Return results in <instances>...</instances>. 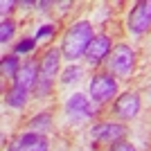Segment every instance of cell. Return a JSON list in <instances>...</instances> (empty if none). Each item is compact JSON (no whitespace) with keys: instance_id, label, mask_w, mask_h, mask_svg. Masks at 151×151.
Returning a JSON list of instances; mask_svg holds the SVG:
<instances>
[{"instance_id":"obj_1","label":"cell","mask_w":151,"mask_h":151,"mask_svg":"<svg viewBox=\"0 0 151 151\" xmlns=\"http://www.w3.org/2000/svg\"><path fill=\"white\" fill-rule=\"evenodd\" d=\"M93 38H95L93 25H90L88 20H77V23H72L65 29L59 50H61V54L68 61H77V59H81L86 54L88 45L93 43Z\"/></svg>"},{"instance_id":"obj_2","label":"cell","mask_w":151,"mask_h":151,"mask_svg":"<svg viewBox=\"0 0 151 151\" xmlns=\"http://www.w3.org/2000/svg\"><path fill=\"white\" fill-rule=\"evenodd\" d=\"M59 72H61V50H47L38 61V79L34 86L36 99H43L45 95H50Z\"/></svg>"},{"instance_id":"obj_3","label":"cell","mask_w":151,"mask_h":151,"mask_svg":"<svg viewBox=\"0 0 151 151\" xmlns=\"http://www.w3.org/2000/svg\"><path fill=\"white\" fill-rule=\"evenodd\" d=\"M88 95H90V99H93L97 106L106 104L108 99H113L115 95H117V79H115L113 75H108V72L95 75L93 79H90Z\"/></svg>"},{"instance_id":"obj_4","label":"cell","mask_w":151,"mask_h":151,"mask_svg":"<svg viewBox=\"0 0 151 151\" xmlns=\"http://www.w3.org/2000/svg\"><path fill=\"white\" fill-rule=\"evenodd\" d=\"M108 70L113 72V77H126L131 75L133 68H135V52H133L131 45L126 43H120L115 45L113 52H111V57H108Z\"/></svg>"},{"instance_id":"obj_5","label":"cell","mask_w":151,"mask_h":151,"mask_svg":"<svg viewBox=\"0 0 151 151\" xmlns=\"http://www.w3.org/2000/svg\"><path fill=\"white\" fill-rule=\"evenodd\" d=\"M126 27L133 36H142L151 29V2L149 0H140L131 7L129 18H126Z\"/></svg>"},{"instance_id":"obj_6","label":"cell","mask_w":151,"mask_h":151,"mask_svg":"<svg viewBox=\"0 0 151 151\" xmlns=\"http://www.w3.org/2000/svg\"><path fill=\"white\" fill-rule=\"evenodd\" d=\"M97 108L99 106H97L93 99H88L83 93L70 95L68 101H65V113H68V117L72 122H86V120H90V117H95Z\"/></svg>"},{"instance_id":"obj_7","label":"cell","mask_w":151,"mask_h":151,"mask_svg":"<svg viewBox=\"0 0 151 151\" xmlns=\"http://www.w3.org/2000/svg\"><path fill=\"white\" fill-rule=\"evenodd\" d=\"M7 151H50V140L45 133L25 131L16 135V140L7 147Z\"/></svg>"},{"instance_id":"obj_8","label":"cell","mask_w":151,"mask_h":151,"mask_svg":"<svg viewBox=\"0 0 151 151\" xmlns=\"http://www.w3.org/2000/svg\"><path fill=\"white\" fill-rule=\"evenodd\" d=\"M111 52H113V43H111V38H108L106 34H97V36L93 38V43L88 45V50H86L83 59H86V63H88L90 68H97L99 63L108 61Z\"/></svg>"},{"instance_id":"obj_9","label":"cell","mask_w":151,"mask_h":151,"mask_svg":"<svg viewBox=\"0 0 151 151\" xmlns=\"http://www.w3.org/2000/svg\"><path fill=\"white\" fill-rule=\"evenodd\" d=\"M140 95L138 93H122L117 99L113 101V113L120 117V120H135V115L140 113Z\"/></svg>"},{"instance_id":"obj_10","label":"cell","mask_w":151,"mask_h":151,"mask_svg":"<svg viewBox=\"0 0 151 151\" xmlns=\"http://www.w3.org/2000/svg\"><path fill=\"white\" fill-rule=\"evenodd\" d=\"M126 133L124 124H117V122H99L90 129V138L97 140V142H117L122 140V135Z\"/></svg>"},{"instance_id":"obj_11","label":"cell","mask_w":151,"mask_h":151,"mask_svg":"<svg viewBox=\"0 0 151 151\" xmlns=\"http://www.w3.org/2000/svg\"><path fill=\"white\" fill-rule=\"evenodd\" d=\"M36 79H38V61L29 59V61H25L23 65H20V70L16 72V77L12 79V86L23 88V90H34Z\"/></svg>"},{"instance_id":"obj_12","label":"cell","mask_w":151,"mask_h":151,"mask_svg":"<svg viewBox=\"0 0 151 151\" xmlns=\"http://www.w3.org/2000/svg\"><path fill=\"white\" fill-rule=\"evenodd\" d=\"M27 97H29V90H23V88L12 86V88L5 93V104L12 106V108H23L27 104Z\"/></svg>"},{"instance_id":"obj_13","label":"cell","mask_w":151,"mask_h":151,"mask_svg":"<svg viewBox=\"0 0 151 151\" xmlns=\"http://www.w3.org/2000/svg\"><path fill=\"white\" fill-rule=\"evenodd\" d=\"M81 77H83V68H81V65L70 63V65H65V68H63V72H61V83L70 86V83L81 81Z\"/></svg>"},{"instance_id":"obj_14","label":"cell","mask_w":151,"mask_h":151,"mask_svg":"<svg viewBox=\"0 0 151 151\" xmlns=\"http://www.w3.org/2000/svg\"><path fill=\"white\" fill-rule=\"evenodd\" d=\"M20 65L23 63L18 61V57L16 54H7V57H2V63H0V68H2V75L5 77H16V72L20 70Z\"/></svg>"},{"instance_id":"obj_15","label":"cell","mask_w":151,"mask_h":151,"mask_svg":"<svg viewBox=\"0 0 151 151\" xmlns=\"http://www.w3.org/2000/svg\"><path fill=\"white\" fill-rule=\"evenodd\" d=\"M50 126H52V115H50V113H38L36 117H32V122H29V131L45 133Z\"/></svg>"},{"instance_id":"obj_16","label":"cell","mask_w":151,"mask_h":151,"mask_svg":"<svg viewBox=\"0 0 151 151\" xmlns=\"http://www.w3.org/2000/svg\"><path fill=\"white\" fill-rule=\"evenodd\" d=\"M14 32H16V23L9 20V18H2V23H0V43L2 45L9 43L12 36H14Z\"/></svg>"},{"instance_id":"obj_17","label":"cell","mask_w":151,"mask_h":151,"mask_svg":"<svg viewBox=\"0 0 151 151\" xmlns=\"http://www.w3.org/2000/svg\"><path fill=\"white\" fill-rule=\"evenodd\" d=\"M54 32H57V25L54 23H45V25H38V32H36V43L38 41H50L54 36Z\"/></svg>"},{"instance_id":"obj_18","label":"cell","mask_w":151,"mask_h":151,"mask_svg":"<svg viewBox=\"0 0 151 151\" xmlns=\"http://www.w3.org/2000/svg\"><path fill=\"white\" fill-rule=\"evenodd\" d=\"M36 50V38H20L16 45V54H29Z\"/></svg>"},{"instance_id":"obj_19","label":"cell","mask_w":151,"mask_h":151,"mask_svg":"<svg viewBox=\"0 0 151 151\" xmlns=\"http://www.w3.org/2000/svg\"><path fill=\"white\" fill-rule=\"evenodd\" d=\"M111 151H138V149H135L131 142H126V140H117V142H113Z\"/></svg>"},{"instance_id":"obj_20","label":"cell","mask_w":151,"mask_h":151,"mask_svg":"<svg viewBox=\"0 0 151 151\" xmlns=\"http://www.w3.org/2000/svg\"><path fill=\"white\" fill-rule=\"evenodd\" d=\"M0 7H2V9H0V12H2V16L7 18V14H9L14 7H16V2H7V0H2V2H0Z\"/></svg>"},{"instance_id":"obj_21","label":"cell","mask_w":151,"mask_h":151,"mask_svg":"<svg viewBox=\"0 0 151 151\" xmlns=\"http://www.w3.org/2000/svg\"><path fill=\"white\" fill-rule=\"evenodd\" d=\"M36 7L41 12H47V7H52V2H36Z\"/></svg>"},{"instance_id":"obj_22","label":"cell","mask_w":151,"mask_h":151,"mask_svg":"<svg viewBox=\"0 0 151 151\" xmlns=\"http://www.w3.org/2000/svg\"><path fill=\"white\" fill-rule=\"evenodd\" d=\"M72 5V2H59V7H61V12H68V7Z\"/></svg>"}]
</instances>
